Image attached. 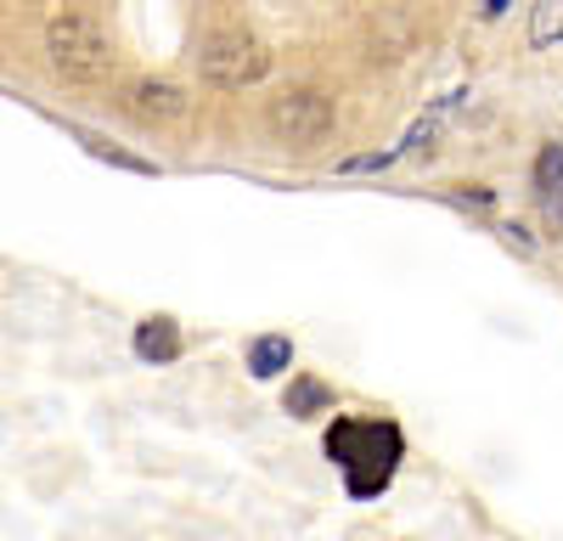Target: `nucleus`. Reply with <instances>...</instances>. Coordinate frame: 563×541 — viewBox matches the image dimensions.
Here are the masks:
<instances>
[{"mask_svg": "<svg viewBox=\"0 0 563 541\" xmlns=\"http://www.w3.org/2000/svg\"><path fill=\"white\" fill-rule=\"evenodd\" d=\"M276 52L249 29V23H214L198 40V74L220 90H249L260 79H271Z\"/></svg>", "mask_w": 563, "mask_h": 541, "instance_id": "20e7f679", "label": "nucleus"}, {"mask_svg": "<svg viewBox=\"0 0 563 541\" xmlns=\"http://www.w3.org/2000/svg\"><path fill=\"white\" fill-rule=\"evenodd\" d=\"M327 457L339 463L350 496H378L400 463V429L389 418H333L327 423Z\"/></svg>", "mask_w": 563, "mask_h": 541, "instance_id": "f03ea898", "label": "nucleus"}, {"mask_svg": "<svg viewBox=\"0 0 563 541\" xmlns=\"http://www.w3.org/2000/svg\"><path fill=\"white\" fill-rule=\"evenodd\" d=\"M288 361H294V344L282 333H265V339L249 344V373L254 378H282V373H288Z\"/></svg>", "mask_w": 563, "mask_h": 541, "instance_id": "0eeeda50", "label": "nucleus"}, {"mask_svg": "<svg viewBox=\"0 0 563 541\" xmlns=\"http://www.w3.org/2000/svg\"><path fill=\"white\" fill-rule=\"evenodd\" d=\"M547 214H552V238H558V243H563V192H558V198H552V203H547Z\"/></svg>", "mask_w": 563, "mask_h": 541, "instance_id": "9d476101", "label": "nucleus"}, {"mask_svg": "<svg viewBox=\"0 0 563 541\" xmlns=\"http://www.w3.org/2000/svg\"><path fill=\"white\" fill-rule=\"evenodd\" d=\"M536 192H541L547 203L563 192V142H547V147H541V158H536Z\"/></svg>", "mask_w": 563, "mask_h": 541, "instance_id": "6e6552de", "label": "nucleus"}, {"mask_svg": "<svg viewBox=\"0 0 563 541\" xmlns=\"http://www.w3.org/2000/svg\"><path fill=\"white\" fill-rule=\"evenodd\" d=\"M113 108L124 119H135V124L158 130V124H175L186 113V85L169 79V74H135V79L119 85V102Z\"/></svg>", "mask_w": 563, "mask_h": 541, "instance_id": "39448f33", "label": "nucleus"}, {"mask_svg": "<svg viewBox=\"0 0 563 541\" xmlns=\"http://www.w3.org/2000/svg\"><path fill=\"white\" fill-rule=\"evenodd\" d=\"M288 406H294V418H310L316 406H327V389H321L316 378H299V384L288 389Z\"/></svg>", "mask_w": 563, "mask_h": 541, "instance_id": "1a4fd4ad", "label": "nucleus"}, {"mask_svg": "<svg viewBox=\"0 0 563 541\" xmlns=\"http://www.w3.org/2000/svg\"><path fill=\"white\" fill-rule=\"evenodd\" d=\"M333 130H339V102L321 85H288L276 102H265V135L282 153H316L333 142Z\"/></svg>", "mask_w": 563, "mask_h": 541, "instance_id": "7ed1b4c3", "label": "nucleus"}, {"mask_svg": "<svg viewBox=\"0 0 563 541\" xmlns=\"http://www.w3.org/2000/svg\"><path fill=\"white\" fill-rule=\"evenodd\" d=\"M40 57L52 74L90 85V79H108L119 63V45L113 29L97 7H52L40 18Z\"/></svg>", "mask_w": 563, "mask_h": 541, "instance_id": "f257e3e1", "label": "nucleus"}, {"mask_svg": "<svg viewBox=\"0 0 563 541\" xmlns=\"http://www.w3.org/2000/svg\"><path fill=\"white\" fill-rule=\"evenodd\" d=\"M135 355H141V361H175V355H180V328L169 322V316L141 322V328H135Z\"/></svg>", "mask_w": 563, "mask_h": 541, "instance_id": "423d86ee", "label": "nucleus"}]
</instances>
